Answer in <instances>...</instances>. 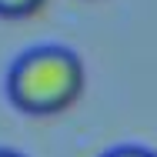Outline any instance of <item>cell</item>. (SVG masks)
Masks as SVG:
<instances>
[{
	"label": "cell",
	"mask_w": 157,
	"mask_h": 157,
	"mask_svg": "<svg viewBox=\"0 0 157 157\" xmlns=\"http://www.w3.org/2000/svg\"><path fill=\"white\" fill-rule=\"evenodd\" d=\"M87 87V70L67 47H33L20 54L7 74V97L30 117H54L70 110Z\"/></svg>",
	"instance_id": "6da1fadb"
},
{
	"label": "cell",
	"mask_w": 157,
	"mask_h": 157,
	"mask_svg": "<svg viewBox=\"0 0 157 157\" xmlns=\"http://www.w3.org/2000/svg\"><path fill=\"white\" fill-rule=\"evenodd\" d=\"M47 0H0V17L7 20H24V17H33Z\"/></svg>",
	"instance_id": "7a4b0ae2"
},
{
	"label": "cell",
	"mask_w": 157,
	"mask_h": 157,
	"mask_svg": "<svg viewBox=\"0 0 157 157\" xmlns=\"http://www.w3.org/2000/svg\"><path fill=\"white\" fill-rule=\"evenodd\" d=\"M104 157H157L154 151H147V147H134V144H127V147H114V151H107Z\"/></svg>",
	"instance_id": "3957f363"
},
{
	"label": "cell",
	"mask_w": 157,
	"mask_h": 157,
	"mask_svg": "<svg viewBox=\"0 0 157 157\" xmlns=\"http://www.w3.org/2000/svg\"><path fill=\"white\" fill-rule=\"evenodd\" d=\"M0 157H24V154H17V151H3V147H0Z\"/></svg>",
	"instance_id": "277c9868"
}]
</instances>
